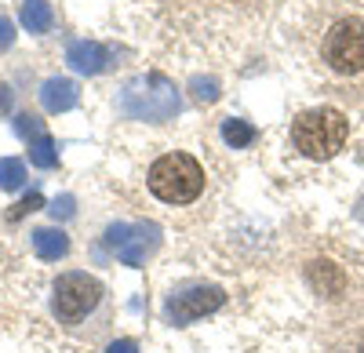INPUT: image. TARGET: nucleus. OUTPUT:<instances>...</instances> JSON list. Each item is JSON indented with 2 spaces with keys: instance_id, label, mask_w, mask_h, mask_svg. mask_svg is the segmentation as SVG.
Segmentation results:
<instances>
[{
  "instance_id": "1",
  "label": "nucleus",
  "mask_w": 364,
  "mask_h": 353,
  "mask_svg": "<svg viewBox=\"0 0 364 353\" xmlns=\"http://www.w3.org/2000/svg\"><path fill=\"white\" fill-rule=\"evenodd\" d=\"M117 109L128 116V121H171V116L182 109V99L175 92V84L161 73H146V77H135L120 87L117 95Z\"/></svg>"
},
{
  "instance_id": "2",
  "label": "nucleus",
  "mask_w": 364,
  "mask_h": 353,
  "mask_svg": "<svg viewBox=\"0 0 364 353\" xmlns=\"http://www.w3.org/2000/svg\"><path fill=\"white\" fill-rule=\"evenodd\" d=\"M346 116L331 106H321V109H306L295 121L291 128V139H295V150L310 161H328L336 157L343 146H346Z\"/></svg>"
},
{
  "instance_id": "3",
  "label": "nucleus",
  "mask_w": 364,
  "mask_h": 353,
  "mask_svg": "<svg viewBox=\"0 0 364 353\" xmlns=\"http://www.w3.org/2000/svg\"><path fill=\"white\" fill-rule=\"evenodd\" d=\"M149 190L168 204H190L204 190V168L190 153H164L149 168Z\"/></svg>"
},
{
  "instance_id": "4",
  "label": "nucleus",
  "mask_w": 364,
  "mask_h": 353,
  "mask_svg": "<svg viewBox=\"0 0 364 353\" xmlns=\"http://www.w3.org/2000/svg\"><path fill=\"white\" fill-rule=\"evenodd\" d=\"M324 58L336 73H360L364 70V22L343 18L331 26L324 40Z\"/></svg>"
},
{
  "instance_id": "5",
  "label": "nucleus",
  "mask_w": 364,
  "mask_h": 353,
  "mask_svg": "<svg viewBox=\"0 0 364 353\" xmlns=\"http://www.w3.org/2000/svg\"><path fill=\"white\" fill-rule=\"evenodd\" d=\"M99 299H102V284L87 273H66L55 284V313L63 320H70V325L87 317L99 306Z\"/></svg>"
},
{
  "instance_id": "6",
  "label": "nucleus",
  "mask_w": 364,
  "mask_h": 353,
  "mask_svg": "<svg viewBox=\"0 0 364 353\" xmlns=\"http://www.w3.org/2000/svg\"><path fill=\"white\" fill-rule=\"evenodd\" d=\"M223 303H226L223 288H215V284H197V288H186V291H178V295H171L164 310H168V317L175 320V325H193V320L215 313Z\"/></svg>"
},
{
  "instance_id": "7",
  "label": "nucleus",
  "mask_w": 364,
  "mask_h": 353,
  "mask_svg": "<svg viewBox=\"0 0 364 353\" xmlns=\"http://www.w3.org/2000/svg\"><path fill=\"white\" fill-rule=\"evenodd\" d=\"M106 244L120 255L124 266H142L146 251L157 244V229L154 226H109L106 229Z\"/></svg>"
},
{
  "instance_id": "8",
  "label": "nucleus",
  "mask_w": 364,
  "mask_h": 353,
  "mask_svg": "<svg viewBox=\"0 0 364 353\" xmlns=\"http://www.w3.org/2000/svg\"><path fill=\"white\" fill-rule=\"evenodd\" d=\"M109 58H113V51L102 48V44H95V40H73V44L66 48L70 70H77V73H84V77L102 73V70L109 66Z\"/></svg>"
},
{
  "instance_id": "9",
  "label": "nucleus",
  "mask_w": 364,
  "mask_h": 353,
  "mask_svg": "<svg viewBox=\"0 0 364 353\" xmlns=\"http://www.w3.org/2000/svg\"><path fill=\"white\" fill-rule=\"evenodd\" d=\"M77 99H80V92H77V84L70 77H51L41 87V102H44L48 113H66V109L77 106Z\"/></svg>"
},
{
  "instance_id": "10",
  "label": "nucleus",
  "mask_w": 364,
  "mask_h": 353,
  "mask_svg": "<svg viewBox=\"0 0 364 353\" xmlns=\"http://www.w3.org/2000/svg\"><path fill=\"white\" fill-rule=\"evenodd\" d=\"M306 277H310V284L321 291V295H343V284H346V277H343V270L336 266V262H328V259H317V262H310V270H306Z\"/></svg>"
},
{
  "instance_id": "11",
  "label": "nucleus",
  "mask_w": 364,
  "mask_h": 353,
  "mask_svg": "<svg viewBox=\"0 0 364 353\" xmlns=\"http://www.w3.org/2000/svg\"><path fill=\"white\" fill-rule=\"evenodd\" d=\"M33 251H37L41 259L55 262V259H63V255L70 251V237H66L58 226H44V229L33 233Z\"/></svg>"
},
{
  "instance_id": "12",
  "label": "nucleus",
  "mask_w": 364,
  "mask_h": 353,
  "mask_svg": "<svg viewBox=\"0 0 364 353\" xmlns=\"http://www.w3.org/2000/svg\"><path fill=\"white\" fill-rule=\"evenodd\" d=\"M18 22L29 29V33H48L55 15H51V4L48 0H26L22 11H18Z\"/></svg>"
},
{
  "instance_id": "13",
  "label": "nucleus",
  "mask_w": 364,
  "mask_h": 353,
  "mask_svg": "<svg viewBox=\"0 0 364 353\" xmlns=\"http://www.w3.org/2000/svg\"><path fill=\"white\" fill-rule=\"evenodd\" d=\"M223 139L233 146V150H245V146L255 142V128L248 121H237V116H230V121H223Z\"/></svg>"
},
{
  "instance_id": "14",
  "label": "nucleus",
  "mask_w": 364,
  "mask_h": 353,
  "mask_svg": "<svg viewBox=\"0 0 364 353\" xmlns=\"http://www.w3.org/2000/svg\"><path fill=\"white\" fill-rule=\"evenodd\" d=\"M29 161H33L37 168H55L58 164V150H55V139L51 135H41L33 146H29Z\"/></svg>"
},
{
  "instance_id": "15",
  "label": "nucleus",
  "mask_w": 364,
  "mask_h": 353,
  "mask_svg": "<svg viewBox=\"0 0 364 353\" xmlns=\"http://www.w3.org/2000/svg\"><path fill=\"white\" fill-rule=\"evenodd\" d=\"M22 183H26V164L18 157L0 161V190H18Z\"/></svg>"
},
{
  "instance_id": "16",
  "label": "nucleus",
  "mask_w": 364,
  "mask_h": 353,
  "mask_svg": "<svg viewBox=\"0 0 364 353\" xmlns=\"http://www.w3.org/2000/svg\"><path fill=\"white\" fill-rule=\"evenodd\" d=\"M193 95L200 99V102H215L219 99V80L215 77H193Z\"/></svg>"
},
{
  "instance_id": "17",
  "label": "nucleus",
  "mask_w": 364,
  "mask_h": 353,
  "mask_svg": "<svg viewBox=\"0 0 364 353\" xmlns=\"http://www.w3.org/2000/svg\"><path fill=\"white\" fill-rule=\"evenodd\" d=\"M15 131L22 135V139H29V135H33V142L44 135V128H41V121H37V116H29V113H22V116H15Z\"/></svg>"
},
{
  "instance_id": "18",
  "label": "nucleus",
  "mask_w": 364,
  "mask_h": 353,
  "mask_svg": "<svg viewBox=\"0 0 364 353\" xmlns=\"http://www.w3.org/2000/svg\"><path fill=\"white\" fill-rule=\"evenodd\" d=\"M37 208H44V197L41 193H29V197H22L15 208H11V219H22L26 212H37Z\"/></svg>"
},
{
  "instance_id": "19",
  "label": "nucleus",
  "mask_w": 364,
  "mask_h": 353,
  "mask_svg": "<svg viewBox=\"0 0 364 353\" xmlns=\"http://www.w3.org/2000/svg\"><path fill=\"white\" fill-rule=\"evenodd\" d=\"M51 215H55V219H70V215H73V197H58V200L51 204Z\"/></svg>"
},
{
  "instance_id": "20",
  "label": "nucleus",
  "mask_w": 364,
  "mask_h": 353,
  "mask_svg": "<svg viewBox=\"0 0 364 353\" xmlns=\"http://www.w3.org/2000/svg\"><path fill=\"white\" fill-rule=\"evenodd\" d=\"M11 44H15V26H11V18L0 15V48H11Z\"/></svg>"
},
{
  "instance_id": "21",
  "label": "nucleus",
  "mask_w": 364,
  "mask_h": 353,
  "mask_svg": "<svg viewBox=\"0 0 364 353\" xmlns=\"http://www.w3.org/2000/svg\"><path fill=\"white\" fill-rule=\"evenodd\" d=\"M106 353H139V346H135L132 339H117V342H109Z\"/></svg>"
},
{
  "instance_id": "22",
  "label": "nucleus",
  "mask_w": 364,
  "mask_h": 353,
  "mask_svg": "<svg viewBox=\"0 0 364 353\" xmlns=\"http://www.w3.org/2000/svg\"><path fill=\"white\" fill-rule=\"evenodd\" d=\"M8 109H11V92L0 84V113H8Z\"/></svg>"
},
{
  "instance_id": "23",
  "label": "nucleus",
  "mask_w": 364,
  "mask_h": 353,
  "mask_svg": "<svg viewBox=\"0 0 364 353\" xmlns=\"http://www.w3.org/2000/svg\"><path fill=\"white\" fill-rule=\"evenodd\" d=\"M360 353H364V346H360Z\"/></svg>"
}]
</instances>
